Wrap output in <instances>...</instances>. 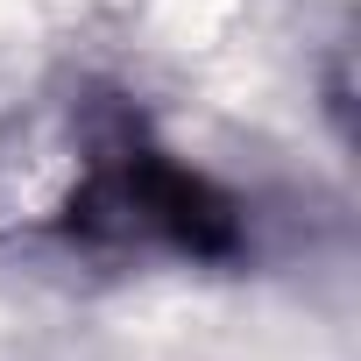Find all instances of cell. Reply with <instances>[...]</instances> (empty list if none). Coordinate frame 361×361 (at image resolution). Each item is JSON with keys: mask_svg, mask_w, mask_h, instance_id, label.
<instances>
[{"mask_svg": "<svg viewBox=\"0 0 361 361\" xmlns=\"http://www.w3.org/2000/svg\"><path fill=\"white\" fill-rule=\"evenodd\" d=\"M71 227H114L128 241H156V248H177V255H227L234 248V206L192 177L185 163H170L163 149H142V142H121L92 185L71 199Z\"/></svg>", "mask_w": 361, "mask_h": 361, "instance_id": "obj_1", "label": "cell"}]
</instances>
